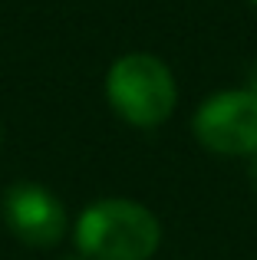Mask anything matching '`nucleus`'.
Listing matches in <instances>:
<instances>
[{"label":"nucleus","instance_id":"obj_1","mask_svg":"<svg viewBox=\"0 0 257 260\" xmlns=\"http://www.w3.org/2000/svg\"><path fill=\"white\" fill-rule=\"evenodd\" d=\"M158 241V217L125 198L89 204L76 224V247L89 260H148Z\"/></svg>","mask_w":257,"mask_h":260},{"label":"nucleus","instance_id":"obj_2","mask_svg":"<svg viewBox=\"0 0 257 260\" xmlns=\"http://www.w3.org/2000/svg\"><path fill=\"white\" fill-rule=\"evenodd\" d=\"M106 95L112 109L128 122V125H158L175 109V79L162 59L148 53H128L116 59L106 76Z\"/></svg>","mask_w":257,"mask_h":260},{"label":"nucleus","instance_id":"obj_3","mask_svg":"<svg viewBox=\"0 0 257 260\" xmlns=\"http://www.w3.org/2000/svg\"><path fill=\"white\" fill-rule=\"evenodd\" d=\"M195 135L218 155H251L257 148V92L228 89L198 109Z\"/></svg>","mask_w":257,"mask_h":260},{"label":"nucleus","instance_id":"obj_4","mask_svg":"<svg viewBox=\"0 0 257 260\" xmlns=\"http://www.w3.org/2000/svg\"><path fill=\"white\" fill-rule=\"evenodd\" d=\"M4 224L30 247H53L66 234V208L56 194L30 181L13 184L4 194Z\"/></svg>","mask_w":257,"mask_h":260},{"label":"nucleus","instance_id":"obj_5","mask_svg":"<svg viewBox=\"0 0 257 260\" xmlns=\"http://www.w3.org/2000/svg\"><path fill=\"white\" fill-rule=\"evenodd\" d=\"M251 178H254V188H257V148L251 152Z\"/></svg>","mask_w":257,"mask_h":260},{"label":"nucleus","instance_id":"obj_6","mask_svg":"<svg viewBox=\"0 0 257 260\" xmlns=\"http://www.w3.org/2000/svg\"><path fill=\"white\" fill-rule=\"evenodd\" d=\"M251 4H257V0H251Z\"/></svg>","mask_w":257,"mask_h":260}]
</instances>
